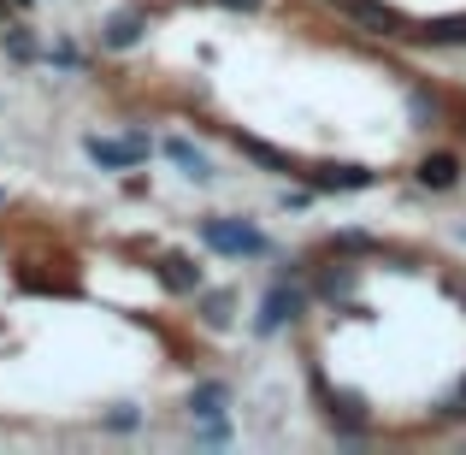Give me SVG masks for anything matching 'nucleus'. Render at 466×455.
I'll list each match as a JSON object with an SVG mask.
<instances>
[{
  "label": "nucleus",
  "instance_id": "1",
  "mask_svg": "<svg viewBox=\"0 0 466 455\" xmlns=\"http://www.w3.org/2000/svg\"><path fill=\"white\" fill-rule=\"evenodd\" d=\"M201 243L213 254H225V261H260V254H272L266 231L248 225V219H201Z\"/></svg>",
  "mask_w": 466,
  "mask_h": 455
},
{
  "label": "nucleus",
  "instance_id": "2",
  "mask_svg": "<svg viewBox=\"0 0 466 455\" xmlns=\"http://www.w3.org/2000/svg\"><path fill=\"white\" fill-rule=\"evenodd\" d=\"M301 314H308V290H301V278H278V284L260 296L254 331H260V337H278V331H284V326H296Z\"/></svg>",
  "mask_w": 466,
  "mask_h": 455
},
{
  "label": "nucleus",
  "instance_id": "3",
  "mask_svg": "<svg viewBox=\"0 0 466 455\" xmlns=\"http://www.w3.org/2000/svg\"><path fill=\"white\" fill-rule=\"evenodd\" d=\"M83 154H89L95 166H106V171H130V166H142V160L154 154V142L142 137V130H130L125 142H113V137H101V130H89V137H83Z\"/></svg>",
  "mask_w": 466,
  "mask_h": 455
},
{
  "label": "nucleus",
  "instance_id": "4",
  "mask_svg": "<svg viewBox=\"0 0 466 455\" xmlns=\"http://www.w3.org/2000/svg\"><path fill=\"white\" fill-rule=\"evenodd\" d=\"M354 290H360V266H354L349 254H337L330 266H319V278H313V296H319V302L349 307V302H354Z\"/></svg>",
  "mask_w": 466,
  "mask_h": 455
},
{
  "label": "nucleus",
  "instance_id": "5",
  "mask_svg": "<svg viewBox=\"0 0 466 455\" xmlns=\"http://www.w3.org/2000/svg\"><path fill=\"white\" fill-rule=\"evenodd\" d=\"M148 18H154L148 6H118L113 18L101 24V47H113V54H125V47H137V42H142V30H148Z\"/></svg>",
  "mask_w": 466,
  "mask_h": 455
},
{
  "label": "nucleus",
  "instance_id": "6",
  "mask_svg": "<svg viewBox=\"0 0 466 455\" xmlns=\"http://www.w3.org/2000/svg\"><path fill=\"white\" fill-rule=\"evenodd\" d=\"M159 284L171 290V296H201V284H207V273L195 266V254H159Z\"/></svg>",
  "mask_w": 466,
  "mask_h": 455
},
{
  "label": "nucleus",
  "instance_id": "7",
  "mask_svg": "<svg viewBox=\"0 0 466 455\" xmlns=\"http://www.w3.org/2000/svg\"><path fill=\"white\" fill-rule=\"evenodd\" d=\"M337 12H349L354 24H360L366 36H401V18L384 6V0H330Z\"/></svg>",
  "mask_w": 466,
  "mask_h": 455
},
{
  "label": "nucleus",
  "instance_id": "8",
  "mask_svg": "<svg viewBox=\"0 0 466 455\" xmlns=\"http://www.w3.org/2000/svg\"><path fill=\"white\" fill-rule=\"evenodd\" d=\"M301 178H308L313 190H372L378 171H366V166H313V171H301Z\"/></svg>",
  "mask_w": 466,
  "mask_h": 455
},
{
  "label": "nucleus",
  "instance_id": "9",
  "mask_svg": "<svg viewBox=\"0 0 466 455\" xmlns=\"http://www.w3.org/2000/svg\"><path fill=\"white\" fill-rule=\"evenodd\" d=\"M166 160H171V166H177L189 183H207V178H213V160L195 149L189 137H166Z\"/></svg>",
  "mask_w": 466,
  "mask_h": 455
},
{
  "label": "nucleus",
  "instance_id": "10",
  "mask_svg": "<svg viewBox=\"0 0 466 455\" xmlns=\"http://www.w3.org/2000/svg\"><path fill=\"white\" fill-rule=\"evenodd\" d=\"M218 414H230V385H218V378L195 385L189 390V420H218Z\"/></svg>",
  "mask_w": 466,
  "mask_h": 455
},
{
  "label": "nucleus",
  "instance_id": "11",
  "mask_svg": "<svg viewBox=\"0 0 466 455\" xmlns=\"http://www.w3.org/2000/svg\"><path fill=\"white\" fill-rule=\"evenodd\" d=\"M230 142H237V149L248 154V160H260L266 171H278V178H296V160H289L284 149H272V142H260V137H242V130H237Z\"/></svg>",
  "mask_w": 466,
  "mask_h": 455
},
{
  "label": "nucleus",
  "instance_id": "12",
  "mask_svg": "<svg viewBox=\"0 0 466 455\" xmlns=\"http://www.w3.org/2000/svg\"><path fill=\"white\" fill-rule=\"evenodd\" d=\"M413 178H420L425 190H455V183H461V160L455 154H425Z\"/></svg>",
  "mask_w": 466,
  "mask_h": 455
},
{
  "label": "nucleus",
  "instance_id": "13",
  "mask_svg": "<svg viewBox=\"0 0 466 455\" xmlns=\"http://www.w3.org/2000/svg\"><path fill=\"white\" fill-rule=\"evenodd\" d=\"M195 314H201L213 331H225L230 314H237V296H230V290H201V296H195Z\"/></svg>",
  "mask_w": 466,
  "mask_h": 455
},
{
  "label": "nucleus",
  "instance_id": "14",
  "mask_svg": "<svg viewBox=\"0 0 466 455\" xmlns=\"http://www.w3.org/2000/svg\"><path fill=\"white\" fill-rule=\"evenodd\" d=\"M420 42H425V47H466V18H437V24H425Z\"/></svg>",
  "mask_w": 466,
  "mask_h": 455
},
{
  "label": "nucleus",
  "instance_id": "15",
  "mask_svg": "<svg viewBox=\"0 0 466 455\" xmlns=\"http://www.w3.org/2000/svg\"><path fill=\"white\" fill-rule=\"evenodd\" d=\"M330 254H384V243L372 231H337L330 237Z\"/></svg>",
  "mask_w": 466,
  "mask_h": 455
},
{
  "label": "nucleus",
  "instance_id": "16",
  "mask_svg": "<svg viewBox=\"0 0 466 455\" xmlns=\"http://www.w3.org/2000/svg\"><path fill=\"white\" fill-rule=\"evenodd\" d=\"M6 54L18 59V66H30V59H47L42 47H35V36L24 30V24H6Z\"/></svg>",
  "mask_w": 466,
  "mask_h": 455
},
{
  "label": "nucleus",
  "instance_id": "17",
  "mask_svg": "<svg viewBox=\"0 0 466 455\" xmlns=\"http://www.w3.org/2000/svg\"><path fill=\"white\" fill-rule=\"evenodd\" d=\"M408 113H413V125L425 130V125H437V113H443V101H437L431 89H413V95H408Z\"/></svg>",
  "mask_w": 466,
  "mask_h": 455
},
{
  "label": "nucleus",
  "instance_id": "18",
  "mask_svg": "<svg viewBox=\"0 0 466 455\" xmlns=\"http://www.w3.org/2000/svg\"><path fill=\"white\" fill-rule=\"evenodd\" d=\"M195 444L225 450V444H230V420H225V414H218V420H195Z\"/></svg>",
  "mask_w": 466,
  "mask_h": 455
},
{
  "label": "nucleus",
  "instance_id": "19",
  "mask_svg": "<svg viewBox=\"0 0 466 455\" xmlns=\"http://www.w3.org/2000/svg\"><path fill=\"white\" fill-rule=\"evenodd\" d=\"M47 66H59V71H83V54L71 42H54L47 47Z\"/></svg>",
  "mask_w": 466,
  "mask_h": 455
},
{
  "label": "nucleus",
  "instance_id": "20",
  "mask_svg": "<svg viewBox=\"0 0 466 455\" xmlns=\"http://www.w3.org/2000/svg\"><path fill=\"white\" fill-rule=\"evenodd\" d=\"M137 426H142V414L130 408V402H125V408H113V414H106V432H137Z\"/></svg>",
  "mask_w": 466,
  "mask_h": 455
},
{
  "label": "nucleus",
  "instance_id": "21",
  "mask_svg": "<svg viewBox=\"0 0 466 455\" xmlns=\"http://www.w3.org/2000/svg\"><path fill=\"white\" fill-rule=\"evenodd\" d=\"M313 183H301V190H284V207H296V213H301V207H313Z\"/></svg>",
  "mask_w": 466,
  "mask_h": 455
},
{
  "label": "nucleus",
  "instance_id": "22",
  "mask_svg": "<svg viewBox=\"0 0 466 455\" xmlns=\"http://www.w3.org/2000/svg\"><path fill=\"white\" fill-rule=\"evenodd\" d=\"M443 420H466V378H461V397L443 408Z\"/></svg>",
  "mask_w": 466,
  "mask_h": 455
},
{
  "label": "nucleus",
  "instance_id": "23",
  "mask_svg": "<svg viewBox=\"0 0 466 455\" xmlns=\"http://www.w3.org/2000/svg\"><path fill=\"white\" fill-rule=\"evenodd\" d=\"M218 6H230V12H254L260 0H218Z\"/></svg>",
  "mask_w": 466,
  "mask_h": 455
},
{
  "label": "nucleus",
  "instance_id": "24",
  "mask_svg": "<svg viewBox=\"0 0 466 455\" xmlns=\"http://www.w3.org/2000/svg\"><path fill=\"white\" fill-rule=\"evenodd\" d=\"M0 213H6V190H0Z\"/></svg>",
  "mask_w": 466,
  "mask_h": 455
},
{
  "label": "nucleus",
  "instance_id": "25",
  "mask_svg": "<svg viewBox=\"0 0 466 455\" xmlns=\"http://www.w3.org/2000/svg\"><path fill=\"white\" fill-rule=\"evenodd\" d=\"M12 6H30V0H12Z\"/></svg>",
  "mask_w": 466,
  "mask_h": 455
},
{
  "label": "nucleus",
  "instance_id": "26",
  "mask_svg": "<svg viewBox=\"0 0 466 455\" xmlns=\"http://www.w3.org/2000/svg\"><path fill=\"white\" fill-rule=\"evenodd\" d=\"M461 137H466V119H461Z\"/></svg>",
  "mask_w": 466,
  "mask_h": 455
}]
</instances>
